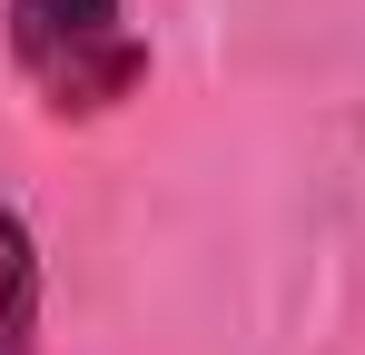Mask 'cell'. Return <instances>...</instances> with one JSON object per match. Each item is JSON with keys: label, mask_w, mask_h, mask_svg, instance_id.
<instances>
[{"label": "cell", "mask_w": 365, "mask_h": 355, "mask_svg": "<svg viewBox=\"0 0 365 355\" xmlns=\"http://www.w3.org/2000/svg\"><path fill=\"white\" fill-rule=\"evenodd\" d=\"M0 50L20 69V89L40 99V118L60 128L119 118L158 69L128 0H0Z\"/></svg>", "instance_id": "obj_1"}, {"label": "cell", "mask_w": 365, "mask_h": 355, "mask_svg": "<svg viewBox=\"0 0 365 355\" xmlns=\"http://www.w3.org/2000/svg\"><path fill=\"white\" fill-rule=\"evenodd\" d=\"M50 267H40V237L30 217L0 197V355H40L50 336Z\"/></svg>", "instance_id": "obj_2"}]
</instances>
